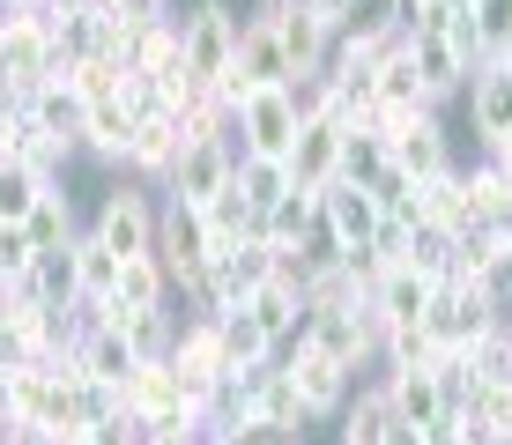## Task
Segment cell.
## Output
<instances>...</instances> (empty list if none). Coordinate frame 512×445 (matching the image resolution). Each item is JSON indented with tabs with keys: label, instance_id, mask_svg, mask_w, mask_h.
<instances>
[{
	"label": "cell",
	"instance_id": "6da1fadb",
	"mask_svg": "<svg viewBox=\"0 0 512 445\" xmlns=\"http://www.w3.org/2000/svg\"><path fill=\"white\" fill-rule=\"evenodd\" d=\"M238 30H245V15L231 8V0H193V8H179V52H186V75L216 89L223 75H231Z\"/></svg>",
	"mask_w": 512,
	"mask_h": 445
},
{
	"label": "cell",
	"instance_id": "7a4b0ae2",
	"mask_svg": "<svg viewBox=\"0 0 512 445\" xmlns=\"http://www.w3.org/2000/svg\"><path fill=\"white\" fill-rule=\"evenodd\" d=\"M156 267H164V282H171V297H186L193 282L208 275V260H216V245H208V230H201V208H179V201H164L156 208Z\"/></svg>",
	"mask_w": 512,
	"mask_h": 445
},
{
	"label": "cell",
	"instance_id": "3957f363",
	"mask_svg": "<svg viewBox=\"0 0 512 445\" xmlns=\"http://www.w3.org/2000/svg\"><path fill=\"white\" fill-rule=\"evenodd\" d=\"M386 164H394L401 178H438V171H453V134H446V119L438 112H409V119H386Z\"/></svg>",
	"mask_w": 512,
	"mask_h": 445
},
{
	"label": "cell",
	"instance_id": "277c9868",
	"mask_svg": "<svg viewBox=\"0 0 512 445\" xmlns=\"http://www.w3.org/2000/svg\"><path fill=\"white\" fill-rule=\"evenodd\" d=\"M90 238H97L112 260H141V253L156 245V201H149L141 186H112V193L97 201Z\"/></svg>",
	"mask_w": 512,
	"mask_h": 445
},
{
	"label": "cell",
	"instance_id": "5b68a950",
	"mask_svg": "<svg viewBox=\"0 0 512 445\" xmlns=\"http://www.w3.org/2000/svg\"><path fill=\"white\" fill-rule=\"evenodd\" d=\"M290 141H297V97L290 89H260V97L238 104V156L290 164Z\"/></svg>",
	"mask_w": 512,
	"mask_h": 445
},
{
	"label": "cell",
	"instance_id": "8992f818",
	"mask_svg": "<svg viewBox=\"0 0 512 445\" xmlns=\"http://www.w3.org/2000/svg\"><path fill=\"white\" fill-rule=\"evenodd\" d=\"M282 379L297 386V401H305V416H312V423L342 416L349 394H357V379H349L342 364H327L320 349H305V342H290V349H282Z\"/></svg>",
	"mask_w": 512,
	"mask_h": 445
},
{
	"label": "cell",
	"instance_id": "52a82bcc",
	"mask_svg": "<svg viewBox=\"0 0 512 445\" xmlns=\"http://www.w3.org/2000/svg\"><path fill=\"white\" fill-rule=\"evenodd\" d=\"M342 119L334 112H305L297 119V141H290V186L305 193H327L334 178H342Z\"/></svg>",
	"mask_w": 512,
	"mask_h": 445
},
{
	"label": "cell",
	"instance_id": "ba28073f",
	"mask_svg": "<svg viewBox=\"0 0 512 445\" xmlns=\"http://www.w3.org/2000/svg\"><path fill=\"white\" fill-rule=\"evenodd\" d=\"M231 171H238V156L223 149V141H186L179 149V164L164 171V201H179V208H201V201H216L223 186H231Z\"/></svg>",
	"mask_w": 512,
	"mask_h": 445
},
{
	"label": "cell",
	"instance_id": "9c48e42d",
	"mask_svg": "<svg viewBox=\"0 0 512 445\" xmlns=\"http://www.w3.org/2000/svg\"><path fill=\"white\" fill-rule=\"evenodd\" d=\"M409 67H416L423 97H431V112H438V104H453V97L468 89V75H475V60H468L453 38H423V30L409 38Z\"/></svg>",
	"mask_w": 512,
	"mask_h": 445
},
{
	"label": "cell",
	"instance_id": "30bf717a",
	"mask_svg": "<svg viewBox=\"0 0 512 445\" xmlns=\"http://www.w3.org/2000/svg\"><path fill=\"white\" fill-rule=\"evenodd\" d=\"M0 164H23L38 178H60L67 149H52V134L30 119V104H0Z\"/></svg>",
	"mask_w": 512,
	"mask_h": 445
},
{
	"label": "cell",
	"instance_id": "8fae6325",
	"mask_svg": "<svg viewBox=\"0 0 512 445\" xmlns=\"http://www.w3.org/2000/svg\"><path fill=\"white\" fill-rule=\"evenodd\" d=\"M461 104H468V127H475V141H498V134H512V67H505V60H483V67L468 75Z\"/></svg>",
	"mask_w": 512,
	"mask_h": 445
},
{
	"label": "cell",
	"instance_id": "7c38bea8",
	"mask_svg": "<svg viewBox=\"0 0 512 445\" xmlns=\"http://www.w3.org/2000/svg\"><path fill=\"white\" fill-rule=\"evenodd\" d=\"M320 223L334 230V238H342V253H364V245H372L379 238V201H372V193H364V186H349V178H334V186L320 193Z\"/></svg>",
	"mask_w": 512,
	"mask_h": 445
},
{
	"label": "cell",
	"instance_id": "4fadbf2b",
	"mask_svg": "<svg viewBox=\"0 0 512 445\" xmlns=\"http://www.w3.org/2000/svg\"><path fill=\"white\" fill-rule=\"evenodd\" d=\"M260 23H275V38H282V60H290V82H312V75H327V52H334V38H327L320 23H312L305 8L260 15Z\"/></svg>",
	"mask_w": 512,
	"mask_h": 445
},
{
	"label": "cell",
	"instance_id": "5bb4252c",
	"mask_svg": "<svg viewBox=\"0 0 512 445\" xmlns=\"http://www.w3.org/2000/svg\"><path fill=\"white\" fill-rule=\"evenodd\" d=\"M431 290H438V282H423L416 267H379V282H372L364 305H372L386 327H416V319L431 312Z\"/></svg>",
	"mask_w": 512,
	"mask_h": 445
},
{
	"label": "cell",
	"instance_id": "9a60e30c",
	"mask_svg": "<svg viewBox=\"0 0 512 445\" xmlns=\"http://www.w3.org/2000/svg\"><path fill=\"white\" fill-rule=\"evenodd\" d=\"M245 312H253V327L268 334L275 349H290L297 327H305V290H297V282H282V275H268L253 297H245Z\"/></svg>",
	"mask_w": 512,
	"mask_h": 445
},
{
	"label": "cell",
	"instance_id": "2e32d148",
	"mask_svg": "<svg viewBox=\"0 0 512 445\" xmlns=\"http://www.w3.org/2000/svg\"><path fill=\"white\" fill-rule=\"evenodd\" d=\"M179 149H186V127H179L171 112H149V119H134L127 171H134V178H156V186H164V171L179 164Z\"/></svg>",
	"mask_w": 512,
	"mask_h": 445
},
{
	"label": "cell",
	"instance_id": "e0dca14e",
	"mask_svg": "<svg viewBox=\"0 0 512 445\" xmlns=\"http://www.w3.org/2000/svg\"><path fill=\"white\" fill-rule=\"evenodd\" d=\"M30 119L52 134V149L82 156V127H90V104L75 97V82H45L38 97H30Z\"/></svg>",
	"mask_w": 512,
	"mask_h": 445
},
{
	"label": "cell",
	"instance_id": "ac0fdd59",
	"mask_svg": "<svg viewBox=\"0 0 512 445\" xmlns=\"http://www.w3.org/2000/svg\"><path fill=\"white\" fill-rule=\"evenodd\" d=\"M320 223V193H305V186H290L282 193V201L268 208V216H260V245H268V253L282 260V253H297V245H305V230Z\"/></svg>",
	"mask_w": 512,
	"mask_h": 445
},
{
	"label": "cell",
	"instance_id": "d6986e66",
	"mask_svg": "<svg viewBox=\"0 0 512 445\" xmlns=\"http://www.w3.org/2000/svg\"><path fill=\"white\" fill-rule=\"evenodd\" d=\"M379 394H386V408H394V423H409V431H423L431 416H446V401H438V379H431V371H386Z\"/></svg>",
	"mask_w": 512,
	"mask_h": 445
},
{
	"label": "cell",
	"instance_id": "ffe728a7",
	"mask_svg": "<svg viewBox=\"0 0 512 445\" xmlns=\"http://www.w3.org/2000/svg\"><path fill=\"white\" fill-rule=\"evenodd\" d=\"M201 230H208V245H216V253H231V245L260 238V216H253V201H245L238 186H223L216 201H201Z\"/></svg>",
	"mask_w": 512,
	"mask_h": 445
},
{
	"label": "cell",
	"instance_id": "44dd1931",
	"mask_svg": "<svg viewBox=\"0 0 512 445\" xmlns=\"http://www.w3.org/2000/svg\"><path fill=\"white\" fill-rule=\"evenodd\" d=\"M127 149H134V112H127V104H97L90 127H82V156L127 171Z\"/></svg>",
	"mask_w": 512,
	"mask_h": 445
},
{
	"label": "cell",
	"instance_id": "7402d4cb",
	"mask_svg": "<svg viewBox=\"0 0 512 445\" xmlns=\"http://www.w3.org/2000/svg\"><path fill=\"white\" fill-rule=\"evenodd\" d=\"M23 238H30V245H38V253H67V245H75V238H82V230H75V201H67V193H60V178H52V193H45V201H38V208H30V223H23Z\"/></svg>",
	"mask_w": 512,
	"mask_h": 445
},
{
	"label": "cell",
	"instance_id": "603a6c76",
	"mask_svg": "<svg viewBox=\"0 0 512 445\" xmlns=\"http://www.w3.org/2000/svg\"><path fill=\"white\" fill-rule=\"evenodd\" d=\"M112 305H127V312H164V305H171V282H164V267H156V253L119 260V290H112Z\"/></svg>",
	"mask_w": 512,
	"mask_h": 445
},
{
	"label": "cell",
	"instance_id": "cb8c5ba5",
	"mask_svg": "<svg viewBox=\"0 0 512 445\" xmlns=\"http://www.w3.org/2000/svg\"><path fill=\"white\" fill-rule=\"evenodd\" d=\"M171 364H186V371H208V379H231V364H223V327H216V319H179V342H171Z\"/></svg>",
	"mask_w": 512,
	"mask_h": 445
},
{
	"label": "cell",
	"instance_id": "d4e9b609",
	"mask_svg": "<svg viewBox=\"0 0 512 445\" xmlns=\"http://www.w3.org/2000/svg\"><path fill=\"white\" fill-rule=\"evenodd\" d=\"M75 356H82V371H90V379H104V386H127V379H134V364H141V356L119 342L112 327H90V334L75 342Z\"/></svg>",
	"mask_w": 512,
	"mask_h": 445
},
{
	"label": "cell",
	"instance_id": "484cf974",
	"mask_svg": "<svg viewBox=\"0 0 512 445\" xmlns=\"http://www.w3.org/2000/svg\"><path fill=\"white\" fill-rule=\"evenodd\" d=\"M216 327H223V364H231V371H260V364H275V356H282L268 334L253 327V312H245V305H238V312H223Z\"/></svg>",
	"mask_w": 512,
	"mask_h": 445
},
{
	"label": "cell",
	"instance_id": "4316f807",
	"mask_svg": "<svg viewBox=\"0 0 512 445\" xmlns=\"http://www.w3.org/2000/svg\"><path fill=\"white\" fill-rule=\"evenodd\" d=\"M334 423H342V445H386V431H394V408H386L379 386H357V394H349V408H342Z\"/></svg>",
	"mask_w": 512,
	"mask_h": 445
},
{
	"label": "cell",
	"instance_id": "83f0119b",
	"mask_svg": "<svg viewBox=\"0 0 512 445\" xmlns=\"http://www.w3.org/2000/svg\"><path fill=\"white\" fill-rule=\"evenodd\" d=\"M112 290H119V260L82 230V238H75V305H104Z\"/></svg>",
	"mask_w": 512,
	"mask_h": 445
},
{
	"label": "cell",
	"instance_id": "f1b7e54d",
	"mask_svg": "<svg viewBox=\"0 0 512 445\" xmlns=\"http://www.w3.org/2000/svg\"><path fill=\"white\" fill-rule=\"evenodd\" d=\"M461 356H468V379L475 386H512V319H498L490 334H475Z\"/></svg>",
	"mask_w": 512,
	"mask_h": 445
},
{
	"label": "cell",
	"instance_id": "f546056e",
	"mask_svg": "<svg viewBox=\"0 0 512 445\" xmlns=\"http://www.w3.org/2000/svg\"><path fill=\"white\" fill-rule=\"evenodd\" d=\"M416 216H423V230H461V223H468V216H461V164L416 186Z\"/></svg>",
	"mask_w": 512,
	"mask_h": 445
},
{
	"label": "cell",
	"instance_id": "4dcf8cb0",
	"mask_svg": "<svg viewBox=\"0 0 512 445\" xmlns=\"http://www.w3.org/2000/svg\"><path fill=\"white\" fill-rule=\"evenodd\" d=\"M45 193H52V178L23 171V164H0V230H23L30 208H38Z\"/></svg>",
	"mask_w": 512,
	"mask_h": 445
},
{
	"label": "cell",
	"instance_id": "1f68e13d",
	"mask_svg": "<svg viewBox=\"0 0 512 445\" xmlns=\"http://www.w3.org/2000/svg\"><path fill=\"white\" fill-rule=\"evenodd\" d=\"M231 186L253 201V216H268V208L290 193V164H260V156H238V171H231Z\"/></svg>",
	"mask_w": 512,
	"mask_h": 445
},
{
	"label": "cell",
	"instance_id": "d6a6232c",
	"mask_svg": "<svg viewBox=\"0 0 512 445\" xmlns=\"http://www.w3.org/2000/svg\"><path fill=\"white\" fill-rule=\"evenodd\" d=\"M379 364L386 371H431L438 364V342H431V327H386V342H379Z\"/></svg>",
	"mask_w": 512,
	"mask_h": 445
},
{
	"label": "cell",
	"instance_id": "836d02e7",
	"mask_svg": "<svg viewBox=\"0 0 512 445\" xmlns=\"http://www.w3.org/2000/svg\"><path fill=\"white\" fill-rule=\"evenodd\" d=\"M379 171H386V141L364 134V127H349L342 134V178H349V186H372Z\"/></svg>",
	"mask_w": 512,
	"mask_h": 445
},
{
	"label": "cell",
	"instance_id": "e575fe53",
	"mask_svg": "<svg viewBox=\"0 0 512 445\" xmlns=\"http://www.w3.org/2000/svg\"><path fill=\"white\" fill-rule=\"evenodd\" d=\"M119 82H127V67H119V60H82L75 67V97L90 104V112H97V104H119Z\"/></svg>",
	"mask_w": 512,
	"mask_h": 445
},
{
	"label": "cell",
	"instance_id": "d590c367",
	"mask_svg": "<svg viewBox=\"0 0 512 445\" xmlns=\"http://www.w3.org/2000/svg\"><path fill=\"white\" fill-rule=\"evenodd\" d=\"M468 30H475V45H483V60H498V45L512 38V0H475Z\"/></svg>",
	"mask_w": 512,
	"mask_h": 445
},
{
	"label": "cell",
	"instance_id": "8d00e7d4",
	"mask_svg": "<svg viewBox=\"0 0 512 445\" xmlns=\"http://www.w3.org/2000/svg\"><path fill=\"white\" fill-rule=\"evenodd\" d=\"M30 267H38V245H30L23 230H0V290L30 282Z\"/></svg>",
	"mask_w": 512,
	"mask_h": 445
},
{
	"label": "cell",
	"instance_id": "74e56055",
	"mask_svg": "<svg viewBox=\"0 0 512 445\" xmlns=\"http://www.w3.org/2000/svg\"><path fill=\"white\" fill-rule=\"evenodd\" d=\"M297 8H305L312 23L327 30V38H342V30H357V0H297Z\"/></svg>",
	"mask_w": 512,
	"mask_h": 445
},
{
	"label": "cell",
	"instance_id": "f35d334b",
	"mask_svg": "<svg viewBox=\"0 0 512 445\" xmlns=\"http://www.w3.org/2000/svg\"><path fill=\"white\" fill-rule=\"evenodd\" d=\"M104 8H112L127 30H149V23H171V15H179L171 0H104Z\"/></svg>",
	"mask_w": 512,
	"mask_h": 445
},
{
	"label": "cell",
	"instance_id": "ab89813d",
	"mask_svg": "<svg viewBox=\"0 0 512 445\" xmlns=\"http://www.w3.org/2000/svg\"><path fill=\"white\" fill-rule=\"evenodd\" d=\"M416 445H468V416H461V408H446V416H431V423H423V431H416Z\"/></svg>",
	"mask_w": 512,
	"mask_h": 445
},
{
	"label": "cell",
	"instance_id": "60d3db41",
	"mask_svg": "<svg viewBox=\"0 0 512 445\" xmlns=\"http://www.w3.org/2000/svg\"><path fill=\"white\" fill-rule=\"evenodd\" d=\"M82 445H141V423L134 416H104V423L82 431Z\"/></svg>",
	"mask_w": 512,
	"mask_h": 445
},
{
	"label": "cell",
	"instance_id": "b9f144b4",
	"mask_svg": "<svg viewBox=\"0 0 512 445\" xmlns=\"http://www.w3.org/2000/svg\"><path fill=\"white\" fill-rule=\"evenodd\" d=\"M483 156H490V164H498V171L512 178V134H498V141H483Z\"/></svg>",
	"mask_w": 512,
	"mask_h": 445
},
{
	"label": "cell",
	"instance_id": "7bdbcfd3",
	"mask_svg": "<svg viewBox=\"0 0 512 445\" xmlns=\"http://www.w3.org/2000/svg\"><path fill=\"white\" fill-rule=\"evenodd\" d=\"M438 8H453V15H468V8H475V0H438Z\"/></svg>",
	"mask_w": 512,
	"mask_h": 445
},
{
	"label": "cell",
	"instance_id": "ee69618b",
	"mask_svg": "<svg viewBox=\"0 0 512 445\" xmlns=\"http://www.w3.org/2000/svg\"><path fill=\"white\" fill-rule=\"evenodd\" d=\"M505 267H512V223H505Z\"/></svg>",
	"mask_w": 512,
	"mask_h": 445
},
{
	"label": "cell",
	"instance_id": "f6af8a7d",
	"mask_svg": "<svg viewBox=\"0 0 512 445\" xmlns=\"http://www.w3.org/2000/svg\"><path fill=\"white\" fill-rule=\"evenodd\" d=\"M416 8H423V0H401V15H416Z\"/></svg>",
	"mask_w": 512,
	"mask_h": 445
}]
</instances>
